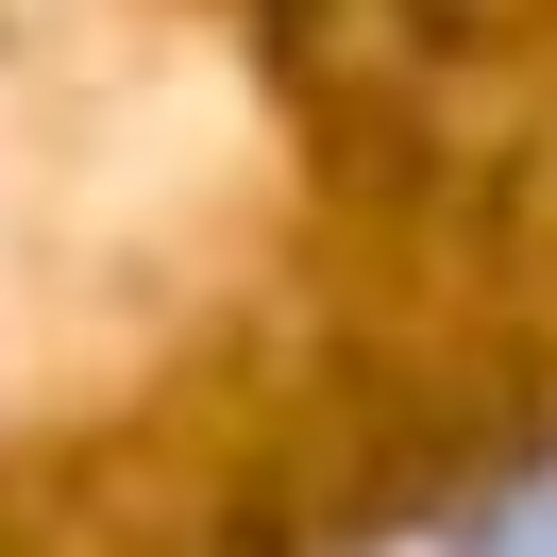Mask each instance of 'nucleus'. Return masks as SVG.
I'll return each mask as SVG.
<instances>
[{
  "label": "nucleus",
  "instance_id": "1",
  "mask_svg": "<svg viewBox=\"0 0 557 557\" xmlns=\"http://www.w3.org/2000/svg\"><path fill=\"white\" fill-rule=\"evenodd\" d=\"M456 557H557V490H541V507H507V523H473Z\"/></svg>",
  "mask_w": 557,
  "mask_h": 557
}]
</instances>
